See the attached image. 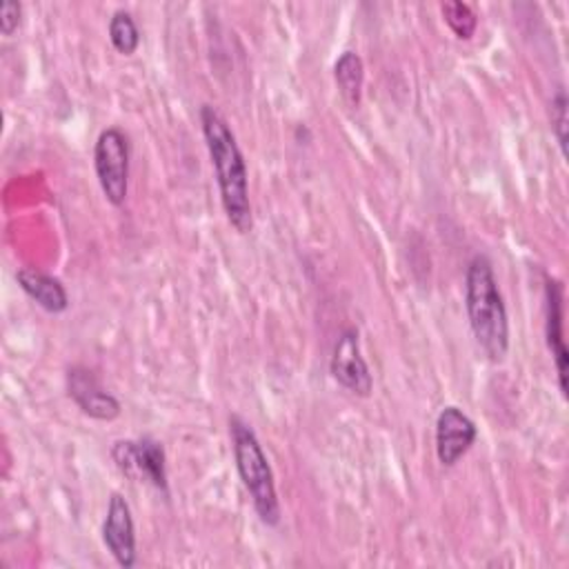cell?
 <instances>
[{"instance_id": "cell-1", "label": "cell", "mask_w": 569, "mask_h": 569, "mask_svg": "<svg viewBox=\"0 0 569 569\" xmlns=\"http://www.w3.org/2000/svg\"><path fill=\"white\" fill-rule=\"evenodd\" d=\"M200 124L211 158V167L216 171L224 216L238 233H249L253 229L249 173L238 140L224 116L211 104L200 107Z\"/></svg>"}, {"instance_id": "cell-2", "label": "cell", "mask_w": 569, "mask_h": 569, "mask_svg": "<svg viewBox=\"0 0 569 569\" xmlns=\"http://www.w3.org/2000/svg\"><path fill=\"white\" fill-rule=\"evenodd\" d=\"M465 309L471 333L491 362H502L509 351V318L491 260L476 253L465 273Z\"/></svg>"}, {"instance_id": "cell-3", "label": "cell", "mask_w": 569, "mask_h": 569, "mask_svg": "<svg viewBox=\"0 0 569 569\" xmlns=\"http://www.w3.org/2000/svg\"><path fill=\"white\" fill-rule=\"evenodd\" d=\"M229 433L242 487L247 489L260 522L267 527H276L280 522V502L276 493L273 471L262 451V445L251 425L244 422L240 416L229 418Z\"/></svg>"}, {"instance_id": "cell-4", "label": "cell", "mask_w": 569, "mask_h": 569, "mask_svg": "<svg viewBox=\"0 0 569 569\" xmlns=\"http://www.w3.org/2000/svg\"><path fill=\"white\" fill-rule=\"evenodd\" d=\"M129 140L118 127L100 131L93 147V167L104 198L113 207H122L129 191Z\"/></svg>"}, {"instance_id": "cell-5", "label": "cell", "mask_w": 569, "mask_h": 569, "mask_svg": "<svg viewBox=\"0 0 569 569\" xmlns=\"http://www.w3.org/2000/svg\"><path fill=\"white\" fill-rule=\"evenodd\" d=\"M111 458L124 476L147 480L167 493V456L156 438L142 436L138 440H118L111 447Z\"/></svg>"}, {"instance_id": "cell-6", "label": "cell", "mask_w": 569, "mask_h": 569, "mask_svg": "<svg viewBox=\"0 0 569 569\" xmlns=\"http://www.w3.org/2000/svg\"><path fill=\"white\" fill-rule=\"evenodd\" d=\"M331 376L336 378L338 385H342L347 391L367 398L373 389V378L369 371L367 360L362 358L360 342H358V331L353 327H347L340 331L333 356L329 362Z\"/></svg>"}, {"instance_id": "cell-7", "label": "cell", "mask_w": 569, "mask_h": 569, "mask_svg": "<svg viewBox=\"0 0 569 569\" xmlns=\"http://www.w3.org/2000/svg\"><path fill=\"white\" fill-rule=\"evenodd\" d=\"M67 393L89 418L109 422L120 416L118 398L109 393L100 385L98 376L84 365H73L67 369Z\"/></svg>"}, {"instance_id": "cell-8", "label": "cell", "mask_w": 569, "mask_h": 569, "mask_svg": "<svg viewBox=\"0 0 569 569\" xmlns=\"http://www.w3.org/2000/svg\"><path fill=\"white\" fill-rule=\"evenodd\" d=\"M476 422L458 407L447 405L436 418V456L442 467H453L476 442Z\"/></svg>"}, {"instance_id": "cell-9", "label": "cell", "mask_w": 569, "mask_h": 569, "mask_svg": "<svg viewBox=\"0 0 569 569\" xmlns=\"http://www.w3.org/2000/svg\"><path fill=\"white\" fill-rule=\"evenodd\" d=\"M102 540L120 567L131 569L136 565L133 516H131L129 502L118 491L109 496V505L102 522Z\"/></svg>"}, {"instance_id": "cell-10", "label": "cell", "mask_w": 569, "mask_h": 569, "mask_svg": "<svg viewBox=\"0 0 569 569\" xmlns=\"http://www.w3.org/2000/svg\"><path fill=\"white\" fill-rule=\"evenodd\" d=\"M562 284L556 278H545V338H547V347L551 351V358L556 362V371H558V387L562 391V396L567 398V362H569V353L565 347V338H562Z\"/></svg>"}, {"instance_id": "cell-11", "label": "cell", "mask_w": 569, "mask_h": 569, "mask_svg": "<svg viewBox=\"0 0 569 569\" xmlns=\"http://www.w3.org/2000/svg\"><path fill=\"white\" fill-rule=\"evenodd\" d=\"M16 280L20 284V289L44 311L62 313L69 307L67 289L58 278H53L36 267H20L16 271Z\"/></svg>"}, {"instance_id": "cell-12", "label": "cell", "mask_w": 569, "mask_h": 569, "mask_svg": "<svg viewBox=\"0 0 569 569\" xmlns=\"http://www.w3.org/2000/svg\"><path fill=\"white\" fill-rule=\"evenodd\" d=\"M333 78L340 89V96L347 104L358 107L362 98V82H365V64L356 51H345L333 64Z\"/></svg>"}, {"instance_id": "cell-13", "label": "cell", "mask_w": 569, "mask_h": 569, "mask_svg": "<svg viewBox=\"0 0 569 569\" xmlns=\"http://www.w3.org/2000/svg\"><path fill=\"white\" fill-rule=\"evenodd\" d=\"M109 40L118 53H122V56L136 53V49L140 44V31L129 11H124V9L113 11V16L109 20Z\"/></svg>"}, {"instance_id": "cell-14", "label": "cell", "mask_w": 569, "mask_h": 569, "mask_svg": "<svg viewBox=\"0 0 569 569\" xmlns=\"http://www.w3.org/2000/svg\"><path fill=\"white\" fill-rule=\"evenodd\" d=\"M440 13H442L445 22L449 24V29L456 33V38L469 40L476 33L478 16H476V11L467 2L447 0V2L440 4Z\"/></svg>"}, {"instance_id": "cell-15", "label": "cell", "mask_w": 569, "mask_h": 569, "mask_svg": "<svg viewBox=\"0 0 569 569\" xmlns=\"http://www.w3.org/2000/svg\"><path fill=\"white\" fill-rule=\"evenodd\" d=\"M551 131L560 144L562 156L567 158V93L558 87L556 96L551 98Z\"/></svg>"}, {"instance_id": "cell-16", "label": "cell", "mask_w": 569, "mask_h": 569, "mask_svg": "<svg viewBox=\"0 0 569 569\" xmlns=\"http://www.w3.org/2000/svg\"><path fill=\"white\" fill-rule=\"evenodd\" d=\"M20 16H22L20 2H13V0L2 2V7H0V31H2V36H11L18 29Z\"/></svg>"}]
</instances>
